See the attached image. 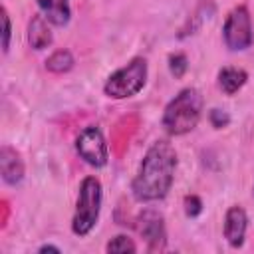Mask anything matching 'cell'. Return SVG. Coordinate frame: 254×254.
Wrapping results in <instances>:
<instances>
[{
    "mask_svg": "<svg viewBox=\"0 0 254 254\" xmlns=\"http://www.w3.org/2000/svg\"><path fill=\"white\" fill-rule=\"evenodd\" d=\"M42 16L54 26H65L71 18L69 0H36Z\"/></svg>",
    "mask_w": 254,
    "mask_h": 254,
    "instance_id": "11",
    "label": "cell"
},
{
    "mask_svg": "<svg viewBox=\"0 0 254 254\" xmlns=\"http://www.w3.org/2000/svg\"><path fill=\"white\" fill-rule=\"evenodd\" d=\"M139 234L147 242L149 250H165V246H167V228H165L163 214L153 210V208H145L139 214Z\"/></svg>",
    "mask_w": 254,
    "mask_h": 254,
    "instance_id": "7",
    "label": "cell"
},
{
    "mask_svg": "<svg viewBox=\"0 0 254 254\" xmlns=\"http://www.w3.org/2000/svg\"><path fill=\"white\" fill-rule=\"evenodd\" d=\"M101 200H103V189H101L99 179L85 177L79 185L75 212L71 218V232L75 236L83 238L95 228L99 220V212H101Z\"/></svg>",
    "mask_w": 254,
    "mask_h": 254,
    "instance_id": "3",
    "label": "cell"
},
{
    "mask_svg": "<svg viewBox=\"0 0 254 254\" xmlns=\"http://www.w3.org/2000/svg\"><path fill=\"white\" fill-rule=\"evenodd\" d=\"M0 20H2V52L8 54L10 38H12V26H10V14H8L6 6L0 8Z\"/></svg>",
    "mask_w": 254,
    "mask_h": 254,
    "instance_id": "16",
    "label": "cell"
},
{
    "mask_svg": "<svg viewBox=\"0 0 254 254\" xmlns=\"http://www.w3.org/2000/svg\"><path fill=\"white\" fill-rule=\"evenodd\" d=\"M52 42H54V36L50 30V22L42 14L32 16V20L28 22V44L40 52L52 46Z\"/></svg>",
    "mask_w": 254,
    "mask_h": 254,
    "instance_id": "10",
    "label": "cell"
},
{
    "mask_svg": "<svg viewBox=\"0 0 254 254\" xmlns=\"http://www.w3.org/2000/svg\"><path fill=\"white\" fill-rule=\"evenodd\" d=\"M147 60L145 58H133L129 60V64H125L123 67H119L117 71H113L105 85H103V93L111 99H127L137 95L145 83H147Z\"/></svg>",
    "mask_w": 254,
    "mask_h": 254,
    "instance_id": "4",
    "label": "cell"
},
{
    "mask_svg": "<svg viewBox=\"0 0 254 254\" xmlns=\"http://www.w3.org/2000/svg\"><path fill=\"white\" fill-rule=\"evenodd\" d=\"M208 121H210V125H212L214 129H224V127H228V123H230V115H228L224 109H210Z\"/></svg>",
    "mask_w": 254,
    "mask_h": 254,
    "instance_id": "18",
    "label": "cell"
},
{
    "mask_svg": "<svg viewBox=\"0 0 254 254\" xmlns=\"http://www.w3.org/2000/svg\"><path fill=\"white\" fill-rule=\"evenodd\" d=\"M222 40L230 52H244L254 44L252 18L246 6H236L228 12L222 24Z\"/></svg>",
    "mask_w": 254,
    "mask_h": 254,
    "instance_id": "5",
    "label": "cell"
},
{
    "mask_svg": "<svg viewBox=\"0 0 254 254\" xmlns=\"http://www.w3.org/2000/svg\"><path fill=\"white\" fill-rule=\"evenodd\" d=\"M252 194H254V187H252Z\"/></svg>",
    "mask_w": 254,
    "mask_h": 254,
    "instance_id": "20",
    "label": "cell"
},
{
    "mask_svg": "<svg viewBox=\"0 0 254 254\" xmlns=\"http://www.w3.org/2000/svg\"><path fill=\"white\" fill-rule=\"evenodd\" d=\"M177 169V151L167 139L155 141L137 169V175L131 181V194L139 202H157L163 200L175 181Z\"/></svg>",
    "mask_w": 254,
    "mask_h": 254,
    "instance_id": "1",
    "label": "cell"
},
{
    "mask_svg": "<svg viewBox=\"0 0 254 254\" xmlns=\"http://www.w3.org/2000/svg\"><path fill=\"white\" fill-rule=\"evenodd\" d=\"M105 250H107L109 254H135V252H137V246H135V242H133L129 236L117 234V236H113V238L107 242Z\"/></svg>",
    "mask_w": 254,
    "mask_h": 254,
    "instance_id": "14",
    "label": "cell"
},
{
    "mask_svg": "<svg viewBox=\"0 0 254 254\" xmlns=\"http://www.w3.org/2000/svg\"><path fill=\"white\" fill-rule=\"evenodd\" d=\"M187 69H189V60L183 52H175V54L169 56V71H171L173 77L181 79L187 73Z\"/></svg>",
    "mask_w": 254,
    "mask_h": 254,
    "instance_id": "15",
    "label": "cell"
},
{
    "mask_svg": "<svg viewBox=\"0 0 254 254\" xmlns=\"http://www.w3.org/2000/svg\"><path fill=\"white\" fill-rule=\"evenodd\" d=\"M183 206H185V214L189 218H196L202 212V200L196 194H187L183 200Z\"/></svg>",
    "mask_w": 254,
    "mask_h": 254,
    "instance_id": "17",
    "label": "cell"
},
{
    "mask_svg": "<svg viewBox=\"0 0 254 254\" xmlns=\"http://www.w3.org/2000/svg\"><path fill=\"white\" fill-rule=\"evenodd\" d=\"M202 95L196 87H185L181 89L167 105L161 117V123L165 131L173 137H181L190 133L202 115Z\"/></svg>",
    "mask_w": 254,
    "mask_h": 254,
    "instance_id": "2",
    "label": "cell"
},
{
    "mask_svg": "<svg viewBox=\"0 0 254 254\" xmlns=\"http://www.w3.org/2000/svg\"><path fill=\"white\" fill-rule=\"evenodd\" d=\"M218 87L222 89V93L226 95H234L236 91H240L244 87V83L248 81V73L242 67H232L226 65L218 71Z\"/></svg>",
    "mask_w": 254,
    "mask_h": 254,
    "instance_id": "12",
    "label": "cell"
},
{
    "mask_svg": "<svg viewBox=\"0 0 254 254\" xmlns=\"http://www.w3.org/2000/svg\"><path fill=\"white\" fill-rule=\"evenodd\" d=\"M246 230H248V214H246V210L242 206H238V204H232L224 214V226H222L226 242L232 248H240L244 244Z\"/></svg>",
    "mask_w": 254,
    "mask_h": 254,
    "instance_id": "8",
    "label": "cell"
},
{
    "mask_svg": "<svg viewBox=\"0 0 254 254\" xmlns=\"http://www.w3.org/2000/svg\"><path fill=\"white\" fill-rule=\"evenodd\" d=\"M75 60L69 50H56L46 60V69L52 73H67L73 67Z\"/></svg>",
    "mask_w": 254,
    "mask_h": 254,
    "instance_id": "13",
    "label": "cell"
},
{
    "mask_svg": "<svg viewBox=\"0 0 254 254\" xmlns=\"http://www.w3.org/2000/svg\"><path fill=\"white\" fill-rule=\"evenodd\" d=\"M75 151L83 163H87L89 167H95V169L105 167L109 161L107 141H105L101 129L95 125H87L79 131V135L75 137Z\"/></svg>",
    "mask_w": 254,
    "mask_h": 254,
    "instance_id": "6",
    "label": "cell"
},
{
    "mask_svg": "<svg viewBox=\"0 0 254 254\" xmlns=\"http://www.w3.org/2000/svg\"><path fill=\"white\" fill-rule=\"evenodd\" d=\"M38 252H40V254H44V252H56V254H60L62 250H60L58 246H52V244H44V246H40V248H38Z\"/></svg>",
    "mask_w": 254,
    "mask_h": 254,
    "instance_id": "19",
    "label": "cell"
},
{
    "mask_svg": "<svg viewBox=\"0 0 254 254\" xmlns=\"http://www.w3.org/2000/svg\"><path fill=\"white\" fill-rule=\"evenodd\" d=\"M0 173H2V181L10 187H16L24 181V161L20 157V153L8 145H2L0 149Z\"/></svg>",
    "mask_w": 254,
    "mask_h": 254,
    "instance_id": "9",
    "label": "cell"
}]
</instances>
